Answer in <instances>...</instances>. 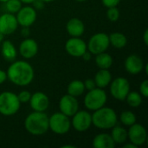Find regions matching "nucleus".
I'll return each mask as SVG.
<instances>
[{"label": "nucleus", "instance_id": "obj_5", "mask_svg": "<svg viewBox=\"0 0 148 148\" xmlns=\"http://www.w3.org/2000/svg\"><path fill=\"white\" fill-rule=\"evenodd\" d=\"M108 101V95L104 88H95L94 89L88 90L86 94L83 103L85 108L90 111H95L104 107Z\"/></svg>", "mask_w": 148, "mask_h": 148}, {"label": "nucleus", "instance_id": "obj_16", "mask_svg": "<svg viewBox=\"0 0 148 148\" xmlns=\"http://www.w3.org/2000/svg\"><path fill=\"white\" fill-rule=\"evenodd\" d=\"M144 66L145 63L143 59L136 54L128 56L124 62V67L126 71L130 75H134L141 73L144 70Z\"/></svg>", "mask_w": 148, "mask_h": 148}, {"label": "nucleus", "instance_id": "obj_12", "mask_svg": "<svg viewBox=\"0 0 148 148\" xmlns=\"http://www.w3.org/2000/svg\"><path fill=\"white\" fill-rule=\"evenodd\" d=\"M65 50L73 57H82V55L88 50L87 43L81 37L71 36L65 43Z\"/></svg>", "mask_w": 148, "mask_h": 148}, {"label": "nucleus", "instance_id": "obj_15", "mask_svg": "<svg viewBox=\"0 0 148 148\" xmlns=\"http://www.w3.org/2000/svg\"><path fill=\"white\" fill-rule=\"evenodd\" d=\"M38 49L39 48H38V43L36 42V41L29 37L23 39L20 42L19 48H18V51L20 55L22 56V57L27 60L35 57L38 53Z\"/></svg>", "mask_w": 148, "mask_h": 148}, {"label": "nucleus", "instance_id": "obj_36", "mask_svg": "<svg viewBox=\"0 0 148 148\" xmlns=\"http://www.w3.org/2000/svg\"><path fill=\"white\" fill-rule=\"evenodd\" d=\"M91 56H92V54L88 51V50H87L83 55H82V58H83V60L84 61H89L90 59H91Z\"/></svg>", "mask_w": 148, "mask_h": 148}, {"label": "nucleus", "instance_id": "obj_37", "mask_svg": "<svg viewBox=\"0 0 148 148\" xmlns=\"http://www.w3.org/2000/svg\"><path fill=\"white\" fill-rule=\"evenodd\" d=\"M143 42L145 45H148V29H146L144 34H143Z\"/></svg>", "mask_w": 148, "mask_h": 148}, {"label": "nucleus", "instance_id": "obj_14", "mask_svg": "<svg viewBox=\"0 0 148 148\" xmlns=\"http://www.w3.org/2000/svg\"><path fill=\"white\" fill-rule=\"evenodd\" d=\"M17 27L18 23L14 14L6 12L0 15V32L3 36L13 34Z\"/></svg>", "mask_w": 148, "mask_h": 148}, {"label": "nucleus", "instance_id": "obj_40", "mask_svg": "<svg viewBox=\"0 0 148 148\" xmlns=\"http://www.w3.org/2000/svg\"><path fill=\"white\" fill-rule=\"evenodd\" d=\"M22 3H24V4H31L35 2V0H20Z\"/></svg>", "mask_w": 148, "mask_h": 148}, {"label": "nucleus", "instance_id": "obj_10", "mask_svg": "<svg viewBox=\"0 0 148 148\" xmlns=\"http://www.w3.org/2000/svg\"><path fill=\"white\" fill-rule=\"evenodd\" d=\"M16 14V18L18 23V25L22 27L29 28L35 23L37 18L36 10L28 4L26 6H22V8Z\"/></svg>", "mask_w": 148, "mask_h": 148}, {"label": "nucleus", "instance_id": "obj_41", "mask_svg": "<svg viewBox=\"0 0 148 148\" xmlns=\"http://www.w3.org/2000/svg\"><path fill=\"white\" fill-rule=\"evenodd\" d=\"M62 147H63V148H67V147L74 148V147H75V146H72V145H65V146H62Z\"/></svg>", "mask_w": 148, "mask_h": 148}, {"label": "nucleus", "instance_id": "obj_33", "mask_svg": "<svg viewBox=\"0 0 148 148\" xmlns=\"http://www.w3.org/2000/svg\"><path fill=\"white\" fill-rule=\"evenodd\" d=\"M121 1V0H101V3L106 8H110L118 6Z\"/></svg>", "mask_w": 148, "mask_h": 148}, {"label": "nucleus", "instance_id": "obj_21", "mask_svg": "<svg viewBox=\"0 0 148 148\" xmlns=\"http://www.w3.org/2000/svg\"><path fill=\"white\" fill-rule=\"evenodd\" d=\"M96 87L100 88H105L109 86L112 81V75L108 69H99L94 78Z\"/></svg>", "mask_w": 148, "mask_h": 148}, {"label": "nucleus", "instance_id": "obj_3", "mask_svg": "<svg viewBox=\"0 0 148 148\" xmlns=\"http://www.w3.org/2000/svg\"><path fill=\"white\" fill-rule=\"evenodd\" d=\"M92 125L102 130H108L117 125L118 115L116 112L108 107H102L95 111H93Z\"/></svg>", "mask_w": 148, "mask_h": 148}, {"label": "nucleus", "instance_id": "obj_26", "mask_svg": "<svg viewBox=\"0 0 148 148\" xmlns=\"http://www.w3.org/2000/svg\"><path fill=\"white\" fill-rule=\"evenodd\" d=\"M125 101H127V103L131 107V108H139L143 101V97L142 95L140 94V92L137 91H129V93L127 94Z\"/></svg>", "mask_w": 148, "mask_h": 148}, {"label": "nucleus", "instance_id": "obj_44", "mask_svg": "<svg viewBox=\"0 0 148 148\" xmlns=\"http://www.w3.org/2000/svg\"><path fill=\"white\" fill-rule=\"evenodd\" d=\"M75 1H77V2H80V3H82V2H85V1H87V0H75Z\"/></svg>", "mask_w": 148, "mask_h": 148}, {"label": "nucleus", "instance_id": "obj_25", "mask_svg": "<svg viewBox=\"0 0 148 148\" xmlns=\"http://www.w3.org/2000/svg\"><path fill=\"white\" fill-rule=\"evenodd\" d=\"M85 90L86 89H85L83 82L81 80H73L72 82H70L69 83L68 88H67L68 94L72 96H75V97L82 95L84 94Z\"/></svg>", "mask_w": 148, "mask_h": 148}, {"label": "nucleus", "instance_id": "obj_22", "mask_svg": "<svg viewBox=\"0 0 148 148\" xmlns=\"http://www.w3.org/2000/svg\"><path fill=\"white\" fill-rule=\"evenodd\" d=\"M112 139L114 140L115 144H125L127 140H128L127 137V130L125 127H122L121 126L115 125L114 127L111 128V134H110Z\"/></svg>", "mask_w": 148, "mask_h": 148}, {"label": "nucleus", "instance_id": "obj_19", "mask_svg": "<svg viewBox=\"0 0 148 148\" xmlns=\"http://www.w3.org/2000/svg\"><path fill=\"white\" fill-rule=\"evenodd\" d=\"M1 54L5 61L12 62L17 56V50L11 41L4 40L1 42Z\"/></svg>", "mask_w": 148, "mask_h": 148}, {"label": "nucleus", "instance_id": "obj_8", "mask_svg": "<svg viewBox=\"0 0 148 148\" xmlns=\"http://www.w3.org/2000/svg\"><path fill=\"white\" fill-rule=\"evenodd\" d=\"M109 91L111 95L118 101H125L130 91V83L125 77L120 76L112 80L109 84Z\"/></svg>", "mask_w": 148, "mask_h": 148}, {"label": "nucleus", "instance_id": "obj_4", "mask_svg": "<svg viewBox=\"0 0 148 148\" xmlns=\"http://www.w3.org/2000/svg\"><path fill=\"white\" fill-rule=\"evenodd\" d=\"M21 102L17 95L11 91H4L0 94V114L3 116L15 115L20 109Z\"/></svg>", "mask_w": 148, "mask_h": 148}, {"label": "nucleus", "instance_id": "obj_6", "mask_svg": "<svg viewBox=\"0 0 148 148\" xmlns=\"http://www.w3.org/2000/svg\"><path fill=\"white\" fill-rule=\"evenodd\" d=\"M70 117L61 112L54 113L49 117V130H51L56 134H66L71 128Z\"/></svg>", "mask_w": 148, "mask_h": 148}, {"label": "nucleus", "instance_id": "obj_34", "mask_svg": "<svg viewBox=\"0 0 148 148\" xmlns=\"http://www.w3.org/2000/svg\"><path fill=\"white\" fill-rule=\"evenodd\" d=\"M6 80H7L6 71H4L3 69H0V85L3 84V83H4Z\"/></svg>", "mask_w": 148, "mask_h": 148}, {"label": "nucleus", "instance_id": "obj_2", "mask_svg": "<svg viewBox=\"0 0 148 148\" xmlns=\"http://www.w3.org/2000/svg\"><path fill=\"white\" fill-rule=\"evenodd\" d=\"M24 127L31 135H43L49 131V116L45 112L33 111L25 118Z\"/></svg>", "mask_w": 148, "mask_h": 148}, {"label": "nucleus", "instance_id": "obj_35", "mask_svg": "<svg viewBox=\"0 0 148 148\" xmlns=\"http://www.w3.org/2000/svg\"><path fill=\"white\" fill-rule=\"evenodd\" d=\"M34 3V5H35V9L36 10H41L43 6H44V3H43L42 1H41V0H35V2L33 3Z\"/></svg>", "mask_w": 148, "mask_h": 148}, {"label": "nucleus", "instance_id": "obj_43", "mask_svg": "<svg viewBox=\"0 0 148 148\" xmlns=\"http://www.w3.org/2000/svg\"><path fill=\"white\" fill-rule=\"evenodd\" d=\"M41 1H42L43 3H50V2H53L55 0H41Z\"/></svg>", "mask_w": 148, "mask_h": 148}, {"label": "nucleus", "instance_id": "obj_39", "mask_svg": "<svg viewBox=\"0 0 148 148\" xmlns=\"http://www.w3.org/2000/svg\"><path fill=\"white\" fill-rule=\"evenodd\" d=\"M123 147L124 148H137V147L134 145V144H133V143H128V144H126V145H124L123 146Z\"/></svg>", "mask_w": 148, "mask_h": 148}, {"label": "nucleus", "instance_id": "obj_38", "mask_svg": "<svg viewBox=\"0 0 148 148\" xmlns=\"http://www.w3.org/2000/svg\"><path fill=\"white\" fill-rule=\"evenodd\" d=\"M28 29H29L28 27H23V29H22L21 33H22V35H23V36H26V37H27V36H29V31Z\"/></svg>", "mask_w": 148, "mask_h": 148}, {"label": "nucleus", "instance_id": "obj_27", "mask_svg": "<svg viewBox=\"0 0 148 148\" xmlns=\"http://www.w3.org/2000/svg\"><path fill=\"white\" fill-rule=\"evenodd\" d=\"M120 121L124 126L130 127L137 121V118H136V115L132 111L125 110L121 114Z\"/></svg>", "mask_w": 148, "mask_h": 148}, {"label": "nucleus", "instance_id": "obj_20", "mask_svg": "<svg viewBox=\"0 0 148 148\" xmlns=\"http://www.w3.org/2000/svg\"><path fill=\"white\" fill-rule=\"evenodd\" d=\"M115 145L111 135L106 133L97 134L93 140V147L95 148H114Z\"/></svg>", "mask_w": 148, "mask_h": 148}, {"label": "nucleus", "instance_id": "obj_42", "mask_svg": "<svg viewBox=\"0 0 148 148\" xmlns=\"http://www.w3.org/2000/svg\"><path fill=\"white\" fill-rule=\"evenodd\" d=\"M3 37H4V36H3V34L0 32V43H1V42L3 41Z\"/></svg>", "mask_w": 148, "mask_h": 148}, {"label": "nucleus", "instance_id": "obj_45", "mask_svg": "<svg viewBox=\"0 0 148 148\" xmlns=\"http://www.w3.org/2000/svg\"><path fill=\"white\" fill-rule=\"evenodd\" d=\"M7 1H8V0H0V3H4L7 2Z\"/></svg>", "mask_w": 148, "mask_h": 148}, {"label": "nucleus", "instance_id": "obj_18", "mask_svg": "<svg viewBox=\"0 0 148 148\" xmlns=\"http://www.w3.org/2000/svg\"><path fill=\"white\" fill-rule=\"evenodd\" d=\"M66 29L70 36L81 37L85 32V24L81 19L73 17L68 21L66 24Z\"/></svg>", "mask_w": 148, "mask_h": 148}, {"label": "nucleus", "instance_id": "obj_9", "mask_svg": "<svg viewBox=\"0 0 148 148\" xmlns=\"http://www.w3.org/2000/svg\"><path fill=\"white\" fill-rule=\"evenodd\" d=\"M92 126V114L86 110H78L73 116L71 127L77 132L88 131Z\"/></svg>", "mask_w": 148, "mask_h": 148}, {"label": "nucleus", "instance_id": "obj_31", "mask_svg": "<svg viewBox=\"0 0 148 148\" xmlns=\"http://www.w3.org/2000/svg\"><path fill=\"white\" fill-rule=\"evenodd\" d=\"M140 94L143 98L148 97V80H144L140 85Z\"/></svg>", "mask_w": 148, "mask_h": 148}, {"label": "nucleus", "instance_id": "obj_7", "mask_svg": "<svg viewBox=\"0 0 148 148\" xmlns=\"http://www.w3.org/2000/svg\"><path fill=\"white\" fill-rule=\"evenodd\" d=\"M110 46L109 42V36L108 34L104 32H100L93 35L88 43H87V49L92 55H98L100 53L105 52Z\"/></svg>", "mask_w": 148, "mask_h": 148}, {"label": "nucleus", "instance_id": "obj_24", "mask_svg": "<svg viewBox=\"0 0 148 148\" xmlns=\"http://www.w3.org/2000/svg\"><path fill=\"white\" fill-rule=\"evenodd\" d=\"M108 36L110 45H112L115 49H123L127 44V38L123 33L113 32L108 35Z\"/></svg>", "mask_w": 148, "mask_h": 148}, {"label": "nucleus", "instance_id": "obj_28", "mask_svg": "<svg viewBox=\"0 0 148 148\" xmlns=\"http://www.w3.org/2000/svg\"><path fill=\"white\" fill-rule=\"evenodd\" d=\"M4 3L7 12L11 14H16L23 6V3L20 0H8Z\"/></svg>", "mask_w": 148, "mask_h": 148}, {"label": "nucleus", "instance_id": "obj_30", "mask_svg": "<svg viewBox=\"0 0 148 148\" xmlns=\"http://www.w3.org/2000/svg\"><path fill=\"white\" fill-rule=\"evenodd\" d=\"M18 100L21 103H27L29 101V99L31 97V94L28 90H23L17 95Z\"/></svg>", "mask_w": 148, "mask_h": 148}, {"label": "nucleus", "instance_id": "obj_32", "mask_svg": "<svg viewBox=\"0 0 148 148\" xmlns=\"http://www.w3.org/2000/svg\"><path fill=\"white\" fill-rule=\"evenodd\" d=\"M83 84H84L85 89H87L88 91V90H91V89H94L95 88H96L95 82V80L92 79V78H88V79H86V80L83 82Z\"/></svg>", "mask_w": 148, "mask_h": 148}, {"label": "nucleus", "instance_id": "obj_13", "mask_svg": "<svg viewBox=\"0 0 148 148\" xmlns=\"http://www.w3.org/2000/svg\"><path fill=\"white\" fill-rule=\"evenodd\" d=\"M59 109L61 113L69 117H72L79 110V101L76 97L66 94L59 101Z\"/></svg>", "mask_w": 148, "mask_h": 148}, {"label": "nucleus", "instance_id": "obj_17", "mask_svg": "<svg viewBox=\"0 0 148 148\" xmlns=\"http://www.w3.org/2000/svg\"><path fill=\"white\" fill-rule=\"evenodd\" d=\"M29 102L32 110L37 112H45L49 106V99L48 95L41 91L31 94Z\"/></svg>", "mask_w": 148, "mask_h": 148}, {"label": "nucleus", "instance_id": "obj_1", "mask_svg": "<svg viewBox=\"0 0 148 148\" xmlns=\"http://www.w3.org/2000/svg\"><path fill=\"white\" fill-rule=\"evenodd\" d=\"M7 80L14 85L24 87L29 85L35 77V71L30 63L23 60L13 61L7 71Z\"/></svg>", "mask_w": 148, "mask_h": 148}, {"label": "nucleus", "instance_id": "obj_29", "mask_svg": "<svg viewBox=\"0 0 148 148\" xmlns=\"http://www.w3.org/2000/svg\"><path fill=\"white\" fill-rule=\"evenodd\" d=\"M121 16V12L119 10V9L117 8V6L115 7H110L108 8L107 10V17L110 22H117L120 18Z\"/></svg>", "mask_w": 148, "mask_h": 148}, {"label": "nucleus", "instance_id": "obj_23", "mask_svg": "<svg viewBox=\"0 0 148 148\" xmlns=\"http://www.w3.org/2000/svg\"><path fill=\"white\" fill-rule=\"evenodd\" d=\"M95 62L99 69H109L113 65L114 59L110 54L105 51L98 55H95Z\"/></svg>", "mask_w": 148, "mask_h": 148}, {"label": "nucleus", "instance_id": "obj_11", "mask_svg": "<svg viewBox=\"0 0 148 148\" xmlns=\"http://www.w3.org/2000/svg\"><path fill=\"white\" fill-rule=\"evenodd\" d=\"M127 137L131 143L139 147L147 142V133L143 125L135 122L129 127V129L127 130Z\"/></svg>", "mask_w": 148, "mask_h": 148}]
</instances>
